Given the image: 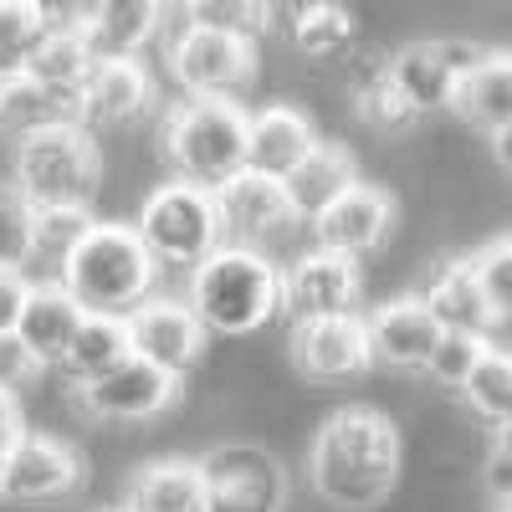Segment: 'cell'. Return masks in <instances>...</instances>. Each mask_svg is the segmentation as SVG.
Segmentation results:
<instances>
[{"mask_svg":"<svg viewBox=\"0 0 512 512\" xmlns=\"http://www.w3.org/2000/svg\"><path fill=\"white\" fill-rule=\"evenodd\" d=\"M128 354V323L123 318H103V313H82L77 333H72V344L62 354V374L77 379V384H93L103 379L108 369H118Z\"/></svg>","mask_w":512,"mask_h":512,"instance_id":"obj_27","label":"cell"},{"mask_svg":"<svg viewBox=\"0 0 512 512\" xmlns=\"http://www.w3.org/2000/svg\"><path fill=\"white\" fill-rule=\"evenodd\" d=\"M36 374H41V364L21 349V338L16 333H0V390L16 395L21 384H31Z\"/></svg>","mask_w":512,"mask_h":512,"instance_id":"obj_38","label":"cell"},{"mask_svg":"<svg viewBox=\"0 0 512 512\" xmlns=\"http://www.w3.org/2000/svg\"><path fill=\"white\" fill-rule=\"evenodd\" d=\"M123 507L128 512H210L200 466L185 461V456L149 461L144 472L128 482V502Z\"/></svg>","mask_w":512,"mask_h":512,"instance_id":"obj_25","label":"cell"},{"mask_svg":"<svg viewBox=\"0 0 512 512\" xmlns=\"http://www.w3.org/2000/svg\"><path fill=\"white\" fill-rule=\"evenodd\" d=\"M359 118L369 123V128H379V134H405V128L420 118L410 103H405V93L390 82V72L384 67H374L364 82H359Z\"/></svg>","mask_w":512,"mask_h":512,"instance_id":"obj_32","label":"cell"},{"mask_svg":"<svg viewBox=\"0 0 512 512\" xmlns=\"http://www.w3.org/2000/svg\"><path fill=\"white\" fill-rule=\"evenodd\" d=\"M175 400H180V379L134 359V354H128L118 369H108L103 379L82 384V410H88L93 420H118V425L154 420Z\"/></svg>","mask_w":512,"mask_h":512,"instance_id":"obj_14","label":"cell"},{"mask_svg":"<svg viewBox=\"0 0 512 512\" xmlns=\"http://www.w3.org/2000/svg\"><path fill=\"white\" fill-rule=\"evenodd\" d=\"M82 482V456L57 441V436H36L26 431L6 456H0V497L16 507H47L72 497Z\"/></svg>","mask_w":512,"mask_h":512,"instance_id":"obj_10","label":"cell"},{"mask_svg":"<svg viewBox=\"0 0 512 512\" xmlns=\"http://www.w3.org/2000/svg\"><path fill=\"white\" fill-rule=\"evenodd\" d=\"M11 180L26 210H88L103 180L98 139L77 118L41 128V134L16 144Z\"/></svg>","mask_w":512,"mask_h":512,"instance_id":"obj_4","label":"cell"},{"mask_svg":"<svg viewBox=\"0 0 512 512\" xmlns=\"http://www.w3.org/2000/svg\"><path fill=\"white\" fill-rule=\"evenodd\" d=\"M487 47H477V41H410V47H400L390 62H384V72H390V82L405 93V103L415 113H436V108H451L461 77L472 72L482 62Z\"/></svg>","mask_w":512,"mask_h":512,"instance_id":"obj_9","label":"cell"},{"mask_svg":"<svg viewBox=\"0 0 512 512\" xmlns=\"http://www.w3.org/2000/svg\"><path fill=\"white\" fill-rule=\"evenodd\" d=\"M190 313L200 318L205 333H256L282 313V267L267 251L251 246H221L190 272Z\"/></svg>","mask_w":512,"mask_h":512,"instance_id":"obj_3","label":"cell"},{"mask_svg":"<svg viewBox=\"0 0 512 512\" xmlns=\"http://www.w3.org/2000/svg\"><path fill=\"white\" fill-rule=\"evenodd\" d=\"M164 16L169 11L149 6V0H108V6H77L72 31L88 41L98 62H113V57H139V47L159 31Z\"/></svg>","mask_w":512,"mask_h":512,"instance_id":"obj_21","label":"cell"},{"mask_svg":"<svg viewBox=\"0 0 512 512\" xmlns=\"http://www.w3.org/2000/svg\"><path fill=\"white\" fill-rule=\"evenodd\" d=\"M159 154L169 159L175 180L221 190L246 169V113L236 103H180L159 123Z\"/></svg>","mask_w":512,"mask_h":512,"instance_id":"obj_5","label":"cell"},{"mask_svg":"<svg viewBox=\"0 0 512 512\" xmlns=\"http://www.w3.org/2000/svg\"><path fill=\"white\" fill-rule=\"evenodd\" d=\"M502 512H512V502H502Z\"/></svg>","mask_w":512,"mask_h":512,"instance_id":"obj_44","label":"cell"},{"mask_svg":"<svg viewBox=\"0 0 512 512\" xmlns=\"http://www.w3.org/2000/svg\"><path fill=\"white\" fill-rule=\"evenodd\" d=\"M472 272H477V282H482V292H487L497 323L512 318V231L497 236V241H487V246L472 256Z\"/></svg>","mask_w":512,"mask_h":512,"instance_id":"obj_36","label":"cell"},{"mask_svg":"<svg viewBox=\"0 0 512 512\" xmlns=\"http://www.w3.org/2000/svg\"><path fill=\"white\" fill-rule=\"evenodd\" d=\"M497 451H502V456H512V420L497 431Z\"/></svg>","mask_w":512,"mask_h":512,"instance_id":"obj_42","label":"cell"},{"mask_svg":"<svg viewBox=\"0 0 512 512\" xmlns=\"http://www.w3.org/2000/svg\"><path fill=\"white\" fill-rule=\"evenodd\" d=\"M359 292H364V277H359V262L338 251H303L297 262L282 272V308H292L297 323H313V318H344L359 308Z\"/></svg>","mask_w":512,"mask_h":512,"instance_id":"obj_12","label":"cell"},{"mask_svg":"<svg viewBox=\"0 0 512 512\" xmlns=\"http://www.w3.org/2000/svg\"><path fill=\"white\" fill-rule=\"evenodd\" d=\"M461 395L472 405V415H482L492 431H502L512 420V349H487V359L466 379Z\"/></svg>","mask_w":512,"mask_h":512,"instance_id":"obj_30","label":"cell"},{"mask_svg":"<svg viewBox=\"0 0 512 512\" xmlns=\"http://www.w3.org/2000/svg\"><path fill=\"white\" fill-rule=\"evenodd\" d=\"M134 236L154 256V267H200L210 251L226 246V226L216 210V190H200L185 180H169L149 190L134 216Z\"/></svg>","mask_w":512,"mask_h":512,"instance_id":"obj_6","label":"cell"},{"mask_svg":"<svg viewBox=\"0 0 512 512\" xmlns=\"http://www.w3.org/2000/svg\"><path fill=\"white\" fill-rule=\"evenodd\" d=\"M57 272L72 303L82 313H103V318H128L134 308H144L159 282L154 256L144 251L134 226L123 221H93Z\"/></svg>","mask_w":512,"mask_h":512,"instance_id":"obj_2","label":"cell"},{"mask_svg":"<svg viewBox=\"0 0 512 512\" xmlns=\"http://www.w3.org/2000/svg\"><path fill=\"white\" fill-rule=\"evenodd\" d=\"M26 436V415H21V400L0 390V456H6L16 441Z\"/></svg>","mask_w":512,"mask_h":512,"instance_id":"obj_40","label":"cell"},{"mask_svg":"<svg viewBox=\"0 0 512 512\" xmlns=\"http://www.w3.org/2000/svg\"><path fill=\"white\" fill-rule=\"evenodd\" d=\"M313 492L338 512H374L400 482V431L374 405L333 410L308 451Z\"/></svg>","mask_w":512,"mask_h":512,"instance_id":"obj_1","label":"cell"},{"mask_svg":"<svg viewBox=\"0 0 512 512\" xmlns=\"http://www.w3.org/2000/svg\"><path fill=\"white\" fill-rule=\"evenodd\" d=\"M451 108L466 123L487 128V134L507 128L512 123V52H482V62L461 77Z\"/></svg>","mask_w":512,"mask_h":512,"instance_id":"obj_26","label":"cell"},{"mask_svg":"<svg viewBox=\"0 0 512 512\" xmlns=\"http://www.w3.org/2000/svg\"><path fill=\"white\" fill-rule=\"evenodd\" d=\"M395 221H400L395 195L359 180L344 200H333L313 221V236H318L323 251H338V256H349V262H359V256H369V251H379L384 241H390Z\"/></svg>","mask_w":512,"mask_h":512,"instance_id":"obj_16","label":"cell"},{"mask_svg":"<svg viewBox=\"0 0 512 512\" xmlns=\"http://www.w3.org/2000/svg\"><path fill=\"white\" fill-rule=\"evenodd\" d=\"M26 277L21 272H0V333H16V318H21V303H26Z\"/></svg>","mask_w":512,"mask_h":512,"instance_id":"obj_39","label":"cell"},{"mask_svg":"<svg viewBox=\"0 0 512 512\" xmlns=\"http://www.w3.org/2000/svg\"><path fill=\"white\" fill-rule=\"evenodd\" d=\"M292 364L303 379L313 384H344V379H359L374 354H369V328L359 313H344V318H313V323H292Z\"/></svg>","mask_w":512,"mask_h":512,"instance_id":"obj_13","label":"cell"},{"mask_svg":"<svg viewBox=\"0 0 512 512\" xmlns=\"http://www.w3.org/2000/svg\"><path fill=\"white\" fill-rule=\"evenodd\" d=\"M318 144L323 139H318L313 118L292 103H272L262 113H246V169L251 175H267V180L282 185Z\"/></svg>","mask_w":512,"mask_h":512,"instance_id":"obj_18","label":"cell"},{"mask_svg":"<svg viewBox=\"0 0 512 512\" xmlns=\"http://www.w3.org/2000/svg\"><path fill=\"white\" fill-rule=\"evenodd\" d=\"M72 113L41 88V82H31L26 72H6L0 77V134H11L16 144L41 134V128H52V123H67Z\"/></svg>","mask_w":512,"mask_h":512,"instance_id":"obj_28","label":"cell"},{"mask_svg":"<svg viewBox=\"0 0 512 512\" xmlns=\"http://www.w3.org/2000/svg\"><path fill=\"white\" fill-rule=\"evenodd\" d=\"M216 210H221L231 246H251V251H262L267 241H277L297 226L287 190L267 175H251V169H241V175H231L216 190Z\"/></svg>","mask_w":512,"mask_h":512,"instance_id":"obj_15","label":"cell"},{"mask_svg":"<svg viewBox=\"0 0 512 512\" xmlns=\"http://www.w3.org/2000/svg\"><path fill=\"white\" fill-rule=\"evenodd\" d=\"M31 262V210L16 190H0V272H21Z\"/></svg>","mask_w":512,"mask_h":512,"instance_id":"obj_37","label":"cell"},{"mask_svg":"<svg viewBox=\"0 0 512 512\" xmlns=\"http://www.w3.org/2000/svg\"><path fill=\"white\" fill-rule=\"evenodd\" d=\"M93 216L88 210H31V262H67V251L88 236Z\"/></svg>","mask_w":512,"mask_h":512,"instance_id":"obj_35","label":"cell"},{"mask_svg":"<svg viewBox=\"0 0 512 512\" xmlns=\"http://www.w3.org/2000/svg\"><path fill=\"white\" fill-rule=\"evenodd\" d=\"M154 108V77L139 57H113V62H98L88 88H82L72 118L88 128H123V123H139L144 113Z\"/></svg>","mask_w":512,"mask_h":512,"instance_id":"obj_17","label":"cell"},{"mask_svg":"<svg viewBox=\"0 0 512 512\" xmlns=\"http://www.w3.org/2000/svg\"><path fill=\"white\" fill-rule=\"evenodd\" d=\"M93 67H98V57H93V47L82 41L72 26H47V36H41V47L31 52V62H26V77L31 82H41L67 113L77 108V98H82V88H88V77H93Z\"/></svg>","mask_w":512,"mask_h":512,"instance_id":"obj_24","label":"cell"},{"mask_svg":"<svg viewBox=\"0 0 512 512\" xmlns=\"http://www.w3.org/2000/svg\"><path fill=\"white\" fill-rule=\"evenodd\" d=\"M492 338H472V333H441V344L431 349L420 374H431L441 390H466V379L477 374V364L487 359Z\"/></svg>","mask_w":512,"mask_h":512,"instance_id":"obj_33","label":"cell"},{"mask_svg":"<svg viewBox=\"0 0 512 512\" xmlns=\"http://www.w3.org/2000/svg\"><path fill=\"white\" fill-rule=\"evenodd\" d=\"M354 31H359V21L349 6H328V0L292 6V47L308 62H338L354 47Z\"/></svg>","mask_w":512,"mask_h":512,"instance_id":"obj_29","label":"cell"},{"mask_svg":"<svg viewBox=\"0 0 512 512\" xmlns=\"http://www.w3.org/2000/svg\"><path fill=\"white\" fill-rule=\"evenodd\" d=\"M492 159H497V169H502V175H512V123L492 134Z\"/></svg>","mask_w":512,"mask_h":512,"instance_id":"obj_41","label":"cell"},{"mask_svg":"<svg viewBox=\"0 0 512 512\" xmlns=\"http://www.w3.org/2000/svg\"><path fill=\"white\" fill-rule=\"evenodd\" d=\"M354 185H359V164H354V154H349L344 144H318V149L282 180V190H287V200H292V216L308 221V226L323 216L333 200H344Z\"/></svg>","mask_w":512,"mask_h":512,"instance_id":"obj_23","label":"cell"},{"mask_svg":"<svg viewBox=\"0 0 512 512\" xmlns=\"http://www.w3.org/2000/svg\"><path fill=\"white\" fill-rule=\"evenodd\" d=\"M77 323H82V308L62 292V282H31L21 318H16V338H21V349L47 369V364H62Z\"/></svg>","mask_w":512,"mask_h":512,"instance_id":"obj_22","label":"cell"},{"mask_svg":"<svg viewBox=\"0 0 512 512\" xmlns=\"http://www.w3.org/2000/svg\"><path fill=\"white\" fill-rule=\"evenodd\" d=\"M185 21L241 36V41H256L272 26V6H256V0H195V6H185Z\"/></svg>","mask_w":512,"mask_h":512,"instance_id":"obj_34","label":"cell"},{"mask_svg":"<svg viewBox=\"0 0 512 512\" xmlns=\"http://www.w3.org/2000/svg\"><path fill=\"white\" fill-rule=\"evenodd\" d=\"M195 466H200L210 512H282L287 502V472L267 446L226 441V446H210Z\"/></svg>","mask_w":512,"mask_h":512,"instance_id":"obj_8","label":"cell"},{"mask_svg":"<svg viewBox=\"0 0 512 512\" xmlns=\"http://www.w3.org/2000/svg\"><path fill=\"white\" fill-rule=\"evenodd\" d=\"M123 323H128V349H134V359L175 374V379H185L200 364L205 338H210L200 328V318L190 313L185 297H159V292L149 297L144 308L128 313Z\"/></svg>","mask_w":512,"mask_h":512,"instance_id":"obj_11","label":"cell"},{"mask_svg":"<svg viewBox=\"0 0 512 512\" xmlns=\"http://www.w3.org/2000/svg\"><path fill=\"white\" fill-rule=\"evenodd\" d=\"M103 512H128V507H103Z\"/></svg>","mask_w":512,"mask_h":512,"instance_id":"obj_43","label":"cell"},{"mask_svg":"<svg viewBox=\"0 0 512 512\" xmlns=\"http://www.w3.org/2000/svg\"><path fill=\"white\" fill-rule=\"evenodd\" d=\"M169 77L195 103H231L256 77V41L185 21L175 31V41H169Z\"/></svg>","mask_w":512,"mask_h":512,"instance_id":"obj_7","label":"cell"},{"mask_svg":"<svg viewBox=\"0 0 512 512\" xmlns=\"http://www.w3.org/2000/svg\"><path fill=\"white\" fill-rule=\"evenodd\" d=\"M425 313L436 318L441 333H472V338H487L497 328V313L487 303V292L472 272V256H451V262H441L431 272V282H425L420 292Z\"/></svg>","mask_w":512,"mask_h":512,"instance_id":"obj_19","label":"cell"},{"mask_svg":"<svg viewBox=\"0 0 512 512\" xmlns=\"http://www.w3.org/2000/svg\"><path fill=\"white\" fill-rule=\"evenodd\" d=\"M41 36H47V6H36V0H0V77L26 72Z\"/></svg>","mask_w":512,"mask_h":512,"instance_id":"obj_31","label":"cell"},{"mask_svg":"<svg viewBox=\"0 0 512 512\" xmlns=\"http://www.w3.org/2000/svg\"><path fill=\"white\" fill-rule=\"evenodd\" d=\"M364 328H369V354L384 369H425L431 349L441 344V328L420 297H395V303L374 308Z\"/></svg>","mask_w":512,"mask_h":512,"instance_id":"obj_20","label":"cell"}]
</instances>
